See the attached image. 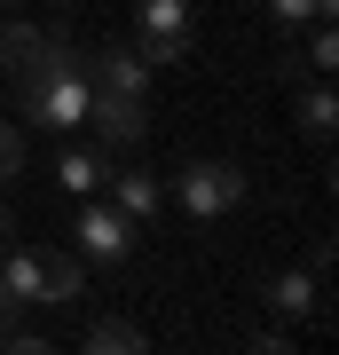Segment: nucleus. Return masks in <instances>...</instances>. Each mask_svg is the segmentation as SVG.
I'll list each match as a JSON object with an SVG mask.
<instances>
[{"mask_svg":"<svg viewBox=\"0 0 339 355\" xmlns=\"http://www.w3.org/2000/svg\"><path fill=\"white\" fill-rule=\"evenodd\" d=\"M0 245H8V205H0Z\"/></svg>","mask_w":339,"mask_h":355,"instance_id":"a211bd4d","label":"nucleus"},{"mask_svg":"<svg viewBox=\"0 0 339 355\" xmlns=\"http://www.w3.org/2000/svg\"><path fill=\"white\" fill-rule=\"evenodd\" d=\"M87 119H95V135H103V150H134L142 142V95H111V87H95V103H87Z\"/></svg>","mask_w":339,"mask_h":355,"instance_id":"0eeeda50","label":"nucleus"},{"mask_svg":"<svg viewBox=\"0 0 339 355\" xmlns=\"http://www.w3.org/2000/svg\"><path fill=\"white\" fill-rule=\"evenodd\" d=\"M71 237H79V253H87V261H103V268H119L126 253H134V221H126L111 198H87V205H79Z\"/></svg>","mask_w":339,"mask_h":355,"instance_id":"423d86ee","label":"nucleus"},{"mask_svg":"<svg viewBox=\"0 0 339 355\" xmlns=\"http://www.w3.org/2000/svg\"><path fill=\"white\" fill-rule=\"evenodd\" d=\"M268 308H284V316H324V277H315V268H284V277L268 284Z\"/></svg>","mask_w":339,"mask_h":355,"instance_id":"9d476101","label":"nucleus"},{"mask_svg":"<svg viewBox=\"0 0 339 355\" xmlns=\"http://www.w3.org/2000/svg\"><path fill=\"white\" fill-rule=\"evenodd\" d=\"M103 174H111V166H103V150H87V142H71V150L55 158V182L71 198H103Z\"/></svg>","mask_w":339,"mask_h":355,"instance_id":"9b49d317","label":"nucleus"},{"mask_svg":"<svg viewBox=\"0 0 339 355\" xmlns=\"http://www.w3.org/2000/svg\"><path fill=\"white\" fill-rule=\"evenodd\" d=\"M8 174H24V127L0 119V182H8Z\"/></svg>","mask_w":339,"mask_h":355,"instance_id":"dca6fc26","label":"nucleus"},{"mask_svg":"<svg viewBox=\"0 0 339 355\" xmlns=\"http://www.w3.org/2000/svg\"><path fill=\"white\" fill-rule=\"evenodd\" d=\"M103 198H111L126 221H150L166 205V182L150 174V166H111V174H103Z\"/></svg>","mask_w":339,"mask_h":355,"instance_id":"6e6552de","label":"nucleus"},{"mask_svg":"<svg viewBox=\"0 0 339 355\" xmlns=\"http://www.w3.org/2000/svg\"><path fill=\"white\" fill-rule=\"evenodd\" d=\"M339 64V32H331V16H315V24H308V40H300V71H315V79H324Z\"/></svg>","mask_w":339,"mask_h":355,"instance_id":"ddd939ff","label":"nucleus"},{"mask_svg":"<svg viewBox=\"0 0 339 355\" xmlns=\"http://www.w3.org/2000/svg\"><path fill=\"white\" fill-rule=\"evenodd\" d=\"M8 8H16V0H0V16H8Z\"/></svg>","mask_w":339,"mask_h":355,"instance_id":"6ab92c4d","label":"nucleus"},{"mask_svg":"<svg viewBox=\"0 0 339 355\" xmlns=\"http://www.w3.org/2000/svg\"><path fill=\"white\" fill-rule=\"evenodd\" d=\"M174 198H182L189 221H221L229 205L245 198V174H237L229 158H189L182 174H174Z\"/></svg>","mask_w":339,"mask_h":355,"instance_id":"20e7f679","label":"nucleus"},{"mask_svg":"<svg viewBox=\"0 0 339 355\" xmlns=\"http://www.w3.org/2000/svg\"><path fill=\"white\" fill-rule=\"evenodd\" d=\"M0 277H8L16 308L79 300V261H71V253H48V245H0Z\"/></svg>","mask_w":339,"mask_h":355,"instance_id":"f03ea898","label":"nucleus"},{"mask_svg":"<svg viewBox=\"0 0 339 355\" xmlns=\"http://www.w3.org/2000/svg\"><path fill=\"white\" fill-rule=\"evenodd\" d=\"M292 111H300V127H308L315 142H331V127H339V103H331V87H324V79H308V87L292 95Z\"/></svg>","mask_w":339,"mask_h":355,"instance_id":"f8f14e48","label":"nucleus"},{"mask_svg":"<svg viewBox=\"0 0 339 355\" xmlns=\"http://www.w3.org/2000/svg\"><path fill=\"white\" fill-rule=\"evenodd\" d=\"M189 32H198V16H189V0H142L134 8V55L142 64H182L189 55Z\"/></svg>","mask_w":339,"mask_h":355,"instance_id":"7ed1b4c3","label":"nucleus"},{"mask_svg":"<svg viewBox=\"0 0 339 355\" xmlns=\"http://www.w3.org/2000/svg\"><path fill=\"white\" fill-rule=\"evenodd\" d=\"M87 71H95V87H111V95H142V87H150V64L134 55V40H103V48H87Z\"/></svg>","mask_w":339,"mask_h":355,"instance_id":"1a4fd4ad","label":"nucleus"},{"mask_svg":"<svg viewBox=\"0 0 339 355\" xmlns=\"http://www.w3.org/2000/svg\"><path fill=\"white\" fill-rule=\"evenodd\" d=\"M48 8H63V0H48Z\"/></svg>","mask_w":339,"mask_h":355,"instance_id":"aec40b11","label":"nucleus"},{"mask_svg":"<svg viewBox=\"0 0 339 355\" xmlns=\"http://www.w3.org/2000/svg\"><path fill=\"white\" fill-rule=\"evenodd\" d=\"M8 316H16V292H8V277H0V331H8Z\"/></svg>","mask_w":339,"mask_h":355,"instance_id":"f3484780","label":"nucleus"},{"mask_svg":"<svg viewBox=\"0 0 339 355\" xmlns=\"http://www.w3.org/2000/svg\"><path fill=\"white\" fill-rule=\"evenodd\" d=\"M87 347H95V355H134L142 331L126 324V316H95V324H87Z\"/></svg>","mask_w":339,"mask_h":355,"instance_id":"4468645a","label":"nucleus"},{"mask_svg":"<svg viewBox=\"0 0 339 355\" xmlns=\"http://www.w3.org/2000/svg\"><path fill=\"white\" fill-rule=\"evenodd\" d=\"M339 0H268V16H277L284 32H300V24H315V16H331Z\"/></svg>","mask_w":339,"mask_h":355,"instance_id":"2eb2a0df","label":"nucleus"},{"mask_svg":"<svg viewBox=\"0 0 339 355\" xmlns=\"http://www.w3.org/2000/svg\"><path fill=\"white\" fill-rule=\"evenodd\" d=\"M71 55H87L71 32H40V24H24V16H0V71H40V64H71Z\"/></svg>","mask_w":339,"mask_h":355,"instance_id":"39448f33","label":"nucleus"},{"mask_svg":"<svg viewBox=\"0 0 339 355\" xmlns=\"http://www.w3.org/2000/svg\"><path fill=\"white\" fill-rule=\"evenodd\" d=\"M87 103H95L87 55H71V64H40V71L16 79V111H24L32 127H48V135H79V127H87Z\"/></svg>","mask_w":339,"mask_h":355,"instance_id":"f257e3e1","label":"nucleus"}]
</instances>
